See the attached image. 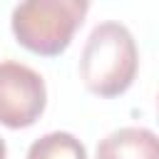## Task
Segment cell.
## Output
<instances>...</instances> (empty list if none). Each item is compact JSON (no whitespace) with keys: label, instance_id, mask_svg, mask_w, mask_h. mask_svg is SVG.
I'll use <instances>...</instances> for the list:
<instances>
[{"label":"cell","instance_id":"cell-1","mask_svg":"<svg viewBox=\"0 0 159 159\" xmlns=\"http://www.w3.org/2000/svg\"><path fill=\"white\" fill-rule=\"evenodd\" d=\"M139 70V52L134 35L117 20H104L89 32L80 55V80L92 94H124Z\"/></svg>","mask_w":159,"mask_h":159},{"label":"cell","instance_id":"cell-2","mask_svg":"<svg viewBox=\"0 0 159 159\" xmlns=\"http://www.w3.org/2000/svg\"><path fill=\"white\" fill-rule=\"evenodd\" d=\"M89 10L87 0H27L12 7L15 40L42 57L62 55Z\"/></svg>","mask_w":159,"mask_h":159},{"label":"cell","instance_id":"cell-3","mask_svg":"<svg viewBox=\"0 0 159 159\" xmlns=\"http://www.w3.org/2000/svg\"><path fill=\"white\" fill-rule=\"evenodd\" d=\"M47 104V87L40 72L17 62H0V124L10 129L32 127Z\"/></svg>","mask_w":159,"mask_h":159},{"label":"cell","instance_id":"cell-4","mask_svg":"<svg viewBox=\"0 0 159 159\" xmlns=\"http://www.w3.org/2000/svg\"><path fill=\"white\" fill-rule=\"evenodd\" d=\"M97 159H159V137L147 127H122L97 144Z\"/></svg>","mask_w":159,"mask_h":159},{"label":"cell","instance_id":"cell-5","mask_svg":"<svg viewBox=\"0 0 159 159\" xmlns=\"http://www.w3.org/2000/svg\"><path fill=\"white\" fill-rule=\"evenodd\" d=\"M27 159H87V149L70 132H50L30 144Z\"/></svg>","mask_w":159,"mask_h":159},{"label":"cell","instance_id":"cell-6","mask_svg":"<svg viewBox=\"0 0 159 159\" xmlns=\"http://www.w3.org/2000/svg\"><path fill=\"white\" fill-rule=\"evenodd\" d=\"M7 157V147H5V139L0 137V159H5Z\"/></svg>","mask_w":159,"mask_h":159},{"label":"cell","instance_id":"cell-7","mask_svg":"<svg viewBox=\"0 0 159 159\" xmlns=\"http://www.w3.org/2000/svg\"><path fill=\"white\" fill-rule=\"evenodd\" d=\"M157 112H159V99H157Z\"/></svg>","mask_w":159,"mask_h":159}]
</instances>
